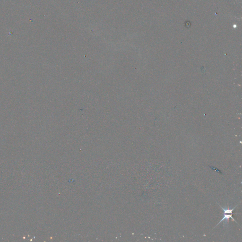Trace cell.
<instances>
[{"label":"cell","instance_id":"cell-1","mask_svg":"<svg viewBox=\"0 0 242 242\" xmlns=\"http://www.w3.org/2000/svg\"><path fill=\"white\" fill-rule=\"evenodd\" d=\"M238 205V204L236 205V206L234 207L233 209H229V207L225 209V208L221 207V205H219V206H221V209H222V210L223 211V215H224V217H223V218H222L221 220L219 222V223H218L217 225H216V226H217L218 225H219V224H221L222 222L224 221H225L226 224H227V223H229V219L230 218H232L233 221H234L235 222H236V221L235 220L234 218L232 217V215H233V210L235 209V208H236V207H237ZM236 223H238L236 222Z\"/></svg>","mask_w":242,"mask_h":242}]
</instances>
